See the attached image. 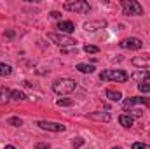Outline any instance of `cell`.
<instances>
[{
    "instance_id": "1",
    "label": "cell",
    "mask_w": 150,
    "mask_h": 149,
    "mask_svg": "<svg viewBox=\"0 0 150 149\" xmlns=\"http://www.w3.org/2000/svg\"><path fill=\"white\" fill-rule=\"evenodd\" d=\"M75 90H77V82L70 77H61V79L54 81V84H52V91L56 95H68Z\"/></svg>"
},
{
    "instance_id": "2",
    "label": "cell",
    "mask_w": 150,
    "mask_h": 149,
    "mask_svg": "<svg viewBox=\"0 0 150 149\" xmlns=\"http://www.w3.org/2000/svg\"><path fill=\"white\" fill-rule=\"evenodd\" d=\"M101 81H115V82H126L129 81V74L126 70H120V69H108V70H103L100 74Z\"/></svg>"
},
{
    "instance_id": "3",
    "label": "cell",
    "mask_w": 150,
    "mask_h": 149,
    "mask_svg": "<svg viewBox=\"0 0 150 149\" xmlns=\"http://www.w3.org/2000/svg\"><path fill=\"white\" fill-rule=\"evenodd\" d=\"M122 12L126 16H142L143 14V7L136 2V0H122Z\"/></svg>"
},
{
    "instance_id": "4",
    "label": "cell",
    "mask_w": 150,
    "mask_h": 149,
    "mask_svg": "<svg viewBox=\"0 0 150 149\" xmlns=\"http://www.w3.org/2000/svg\"><path fill=\"white\" fill-rule=\"evenodd\" d=\"M63 9L70 11V12H77V14H87L91 11V5L86 0H75V2H67L63 5Z\"/></svg>"
},
{
    "instance_id": "5",
    "label": "cell",
    "mask_w": 150,
    "mask_h": 149,
    "mask_svg": "<svg viewBox=\"0 0 150 149\" xmlns=\"http://www.w3.org/2000/svg\"><path fill=\"white\" fill-rule=\"evenodd\" d=\"M47 39L51 40V42H54V44H58V46H61V47H72L75 46V39H72L70 35H65V34H58V32H51V34H47Z\"/></svg>"
},
{
    "instance_id": "6",
    "label": "cell",
    "mask_w": 150,
    "mask_h": 149,
    "mask_svg": "<svg viewBox=\"0 0 150 149\" xmlns=\"http://www.w3.org/2000/svg\"><path fill=\"white\" fill-rule=\"evenodd\" d=\"M119 46L124 47V49H142L143 42H142V39H138V37H127L124 40H120Z\"/></svg>"
},
{
    "instance_id": "7",
    "label": "cell",
    "mask_w": 150,
    "mask_h": 149,
    "mask_svg": "<svg viewBox=\"0 0 150 149\" xmlns=\"http://www.w3.org/2000/svg\"><path fill=\"white\" fill-rule=\"evenodd\" d=\"M37 126L40 130H47V132H65V125L52 123V121H37Z\"/></svg>"
},
{
    "instance_id": "8",
    "label": "cell",
    "mask_w": 150,
    "mask_h": 149,
    "mask_svg": "<svg viewBox=\"0 0 150 149\" xmlns=\"http://www.w3.org/2000/svg\"><path fill=\"white\" fill-rule=\"evenodd\" d=\"M131 65L142 70H150V56H134L131 60Z\"/></svg>"
},
{
    "instance_id": "9",
    "label": "cell",
    "mask_w": 150,
    "mask_h": 149,
    "mask_svg": "<svg viewBox=\"0 0 150 149\" xmlns=\"http://www.w3.org/2000/svg\"><path fill=\"white\" fill-rule=\"evenodd\" d=\"M124 109L127 111L129 107H133V105H138V104H145V105H149L150 100L149 98H143V97H129V98H124Z\"/></svg>"
},
{
    "instance_id": "10",
    "label": "cell",
    "mask_w": 150,
    "mask_h": 149,
    "mask_svg": "<svg viewBox=\"0 0 150 149\" xmlns=\"http://www.w3.org/2000/svg\"><path fill=\"white\" fill-rule=\"evenodd\" d=\"M58 30H59V34H72V32H75V25L72 23V21H59L58 23V27H56Z\"/></svg>"
},
{
    "instance_id": "11",
    "label": "cell",
    "mask_w": 150,
    "mask_h": 149,
    "mask_svg": "<svg viewBox=\"0 0 150 149\" xmlns=\"http://www.w3.org/2000/svg\"><path fill=\"white\" fill-rule=\"evenodd\" d=\"M89 119H93V121H105V123H108L110 119H112V116H110V112H89Z\"/></svg>"
},
{
    "instance_id": "12",
    "label": "cell",
    "mask_w": 150,
    "mask_h": 149,
    "mask_svg": "<svg viewBox=\"0 0 150 149\" xmlns=\"http://www.w3.org/2000/svg\"><path fill=\"white\" fill-rule=\"evenodd\" d=\"M105 27H107V21H89V23L84 25V28H86L87 32H94V30L105 28Z\"/></svg>"
},
{
    "instance_id": "13",
    "label": "cell",
    "mask_w": 150,
    "mask_h": 149,
    "mask_svg": "<svg viewBox=\"0 0 150 149\" xmlns=\"http://www.w3.org/2000/svg\"><path fill=\"white\" fill-rule=\"evenodd\" d=\"M131 77L136 79V81H140V82H149L150 81V70H138V72H134Z\"/></svg>"
},
{
    "instance_id": "14",
    "label": "cell",
    "mask_w": 150,
    "mask_h": 149,
    "mask_svg": "<svg viewBox=\"0 0 150 149\" xmlns=\"http://www.w3.org/2000/svg\"><path fill=\"white\" fill-rule=\"evenodd\" d=\"M11 100H14V102H25V100H28V98H26V95H25L23 91L12 90V91H11Z\"/></svg>"
},
{
    "instance_id": "15",
    "label": "cell",
    "mask_w": 150,
    "mask_h": 149,
    "mask_svg": "<svg viewBox=\"0 0 150 149\" xmlns=\"http://www.w3.org/2000/svg\"><path fill=\"white\" fill-rule=\"evenodd\" d=\"M119 123H120L122 126H126V128H129V126H133V125H134V119H133V116H127V114H122V116H119Z\"/></svg>"
},
{
    "instance_id": "16",
    "label": "cell",
    "mask_w": 150,
    "mask_h": 149,
    "mask_svg": "<svg viewBox=\"0 0 150 149\" xmlns=\"http://www.w3.org/2000/svg\"><path fill=\"white\" fill-rule=\"evenodd\" d=\"M7 100H11V90L5 86H0V104H5Z\"/></svg>"
},
{
    "instance_id": "17",
    "label": "cell",
    "mask_w": 150,
    "mask_h": 149,
    "mask_svg": "<svg viewBox=\"0 0 150 149\" xmlns=\"http://www.w3.org/2000/svg\"><path fill=\"white\" fill-rule=\"evenodd\" d=\"M107 98H110L112 102H120L122 100V93L115 91V90H107Z\"/></svg>"
},
{
    "instance_id": "18",
    "label": "cell",
    "mask_w": 150,
    "mask_h": 149,
    "mask_svg": "<svg viewBox=\"0 0 150 149\" xmlns=\"http://www.w3.org/2000/svg\"><path fill=\"white\" fill-rule=\"evenodd\" d=\"M77 70H79V72H82V74H93V72H94V65L79 63V65H77Z\"/></svg>"
},
{
    "instance_id": "19",
    "label": "cell",
    "mask_w": 150,
    "mask_h": 149,
    "mask_svg": "<svg viewBox=\"0 0 150 149\" xmlns=\"http://www.w3.org/2000/svg\"><path fill=\"white\" fill-rule=\"evenodd\" d=\"M12 75V67L7 63H0V77H9Z\"/></svg>"
},
{
    "instance_id": "20",
    "label": "cell",
    "mask_w": 150,
    "mask_h": 149,
    "mask_svg": "<svg viewBox=\"0 0 150 149\" xmlns=\"http://www.w3.org/2000/svg\"><path fill=\"white\" fill-rule=\"evenodd\" d=\"M138 90L145 95H150V82H140L138 84Z\"/></svg>"
},
{
    "instance_id": "21",
    "label": "cell",
    "mask_w": 150,
    "mask_h": 149,
    "mask_svg": "<svg viewBox=\"0 0 150 149\" xmlns=\"http://www.w3.org/2000/svg\"><path fill=\"white\" fill-rule=\"evenodd\" d=\"M56 104H58V105H61V107H70V105H74V100H68V98H59Z\"/></svg>"
},
{
    "instance_id": "22",
    "label": "cell",
    "mask_w": 150,
    "mask_h": 149,
    "mask_svg": "<svg viewBox=\"0 0 150 149\" xmlns=\"http://www.w3.org/2000/svg\"><path fill=\"white\" fill-rule=\"evenodd\" d=\"M82 146H84V139L77 137V139L72 140V148H74V149H79V148H82Z\"/></svg>"
},
{
    "instance_id": "23",
    "label": "cell",
    "mask_w": 150,
    "mask_h": 149,
    "mask_svg": "<svg viewBox=\"0 0 150 149\" xmlns=\"http://www.w3.org/2000/svg\"><path fill=\"white\" fill-rule=\"evenodd\" d=\"M9 125H12V126H23V121H21V117H11Z\"/></svg>"
},
{
    "instance_id": "24",
    "label": "cell",
    "mask_w": 150,
    "mask_h": 149,
    "mask_svg": "<svg viewBox=\"0 0 150 149\" xmlns=\"http://www.w3.org/2000/svg\"><path fill=\"white\" fill-rule=\"evenodd\" d=\"M84 51H86V53H98L100 47H96V46H89V44H87V46H84Z\"/></svg>"
},
{
    "instance_id": "25",
    "label": "cell",
    "mask_w": 150,
    "mask_h": 149,
    "mask_svg": "<svg viewBox=\"0 0 150 149\" xmlns=\"http://www.w3.org/2000/svg\"><path fill=\"white\" fill-rule=\"evenodd\" d=\"M133 149H150V146L149 144H143V142H134Z\"/></svg>"
},
{
    "instance_id": "26",
    "label": "cell",
    "mask_w": 150,
    "mask_h": 149,
    "mask_svg": "<svg viewBox=\"0 0 150 149\" xmlns=\"http://www.w3.org/2000/svg\"><path fill=\"white\" fill-rule=\"evenodd\" d=\"M51 146L47 144V142H37L35 144V149H49Z\"/></svg>"
},
{
    "instance_id": "27",
    "label": "cell",
    "mask_w": 150,
    "mask_h": 149,
    "mask_svg": "<svg viewBox=\"0 0 150 149\" xmlns=\"http://www.w3.org/2000/svg\"><path fill=\"white\" fill-rule=\"evenodd\" d=\"M12 37H14V32H12V30H7V32L4 34V39H12Z\"/></svg>"
},
{
    "instance_id": "28",
    "label": "cell",
    "mask_w": 150,
    "mask_h": 149,
    "mask_svg": "<svg viewBox=\"0 0 150 149\" xmlns=\"http://www.w3.org/2000/svg\"><path fill=\"white\" fill-rule=\"evenodd\" d=\"M51 18H56V19H59V18H61V12H58V11H52V12H51Z\"/></svg>"
},
{
    "instance_id": "29",
    "label": "cell",
    "mask_w": 150,
    "mask_h": 149,
    "mask_svg": "<svg viewBox=\"0 0 150 149\" xmlns=\"http://www.w3.org/2000/svg\"><path fill=\"white\" fill-rule=\"evenodd\" d=\"M5 149H16L14 146H5Z\"/></svg>"
},
{
    "instance_id": "30",
    "label": "cell",
    "mask_w": 150,
    "mask_h": 149,
    "mask_svg": "<svg viewBox=\"0 0 150 149\" xmlns=\"http://www.w3.org/2000/svg\"><path fill=\"white\" fill-rule=\"evenodd\" d=\"M112 149H120V148H112Z\"/></svg>"
}]
</instances>
